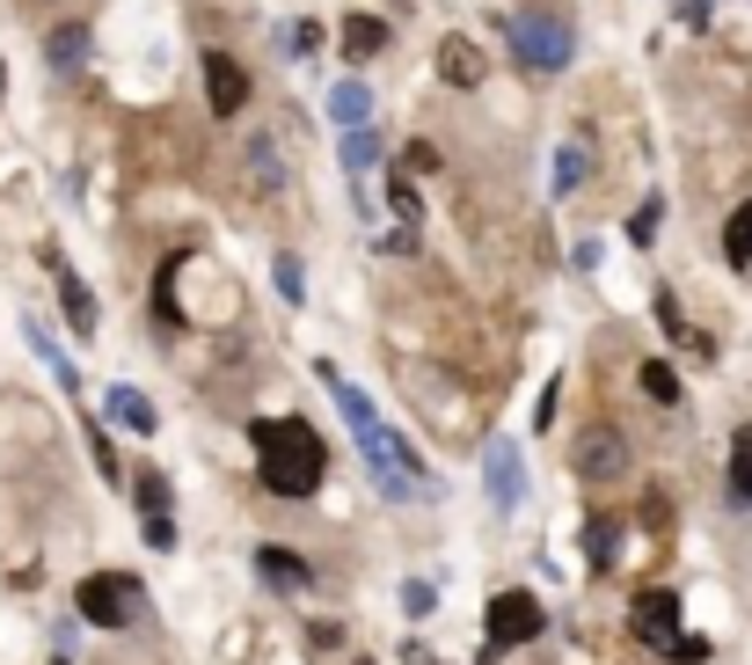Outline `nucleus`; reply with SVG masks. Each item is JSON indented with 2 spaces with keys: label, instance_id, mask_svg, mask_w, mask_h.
<instances>
[{
  "label": "nucleus",
  "instance_id": "obj_1",
  "mask_svg": "<svg viewBox=\"0 0 752 665\" xmlns=\"http://www.w3.org/2000/svg\"><path fill=\"white\" fill-rule=\"evenodd\" d=\"M248 446H256V475L271 497H307L322 483V468H329L322 432L299 417H256L248 424Z\"/></svg>",
  "mask_w": 752,
  "mask_h": 665
},
{
  "label": "nucleus",
  "instance_id": "obj_2",
  "mask_svg": "<svg viewBox=\"0 0 752 665\" xmlns=\"http://www.w3.org/2000/svg\"><path fill=\"white\" fill-rule=\"evenodd\" d=\"M322 381L336 387V410L350 417V432H358V454H366V468H373V483H380L387 497H417V483H424V468H417V454H409L403 439L380 424V410H373V395L358 381H344L336 366H322Z\"/></svg>",
  "mask_w": 752,
  "mask_h": 665
},
{
  "label": "nucleus",
  "instance_id": "obj_3",
  "mask_svg": "<svg viewBox=\"0 0 752 665\" xmlns=\"http://www.w3.org/2000/svg\"><path fill=\"white\" fill-rule=\"evenodd\" d=\"M570 52H578V30H570L556 8H526V16H511V59H519L526 73H562Z\"/></svg>",
  "mask_w": 752,
  "mask_h": 665
},
{
  "label": "nucleus",
  "instance_id": "obj_4",
  "mask_svg": "<svg viewBox=\"0 0 752 665\" xmlns=\"http://www.w3.org/2000/svg\"><path fill=\"white\" fill-rule=\"evenodd\" d=\"M73 607H81V622H95V629H124V622L140 614V585L118 578V571H95V578L73 585Z\"/></svg>",
  "mask_w": 752,
  "mask_h": 665
},
{
  "label": "nucleus",
  "instance_id": "obj_5",
  "mask_svg": "<svg viewBox=\"0 0 752 665\" xmlns=\"http://www.w3.org/2000/svg\"><path fill=\"white\" fill-rule=\"evenodd\" d=\"M533 636H541V599L533 593H497L490 599V651L533 644Z\"/></svg>",
  "mask_w": 752,
  "mask_h": 665
},
{
  "label": "nucleus",
  "instance_id": "obj_6",
  "mask_svg": "<svg viewBox=\"0 0 752 665\" xmlns=\"http://www.w3.org/2000/svg\"><path fill=\"white\" fill-rule=\"evenodd\" d=\"M629 629L643 636V644H658V651H665L672 636H680V593H672V585H650V593H636Z\"/></svg>",
  "mask_w": 752,
  "mask_h": 665
},
{
  "label": "nucleus",
  "instance_id": "obj_7",
  "mask_svg": "<svg viewBox=\"0 0 752 665\" xmlns=\"http://www.w3.org/2000/svg\"><path fill=\"white\" fill-rule=\"evenodd\" d=\"M621 468H629V439L613 432V424H585V439H578V475H585V483H613Z\"/></svg>",
  "mask_w": 752,
  "mask_h": 665
},
{
  "label": "nucleus",
  "instance_id": "obj_8",
  "mask_svg": "<svg viewBox=\"0 0 752 665\" xmlns=\"http://www.w3.org/2000/svg\"><path fill=\"white\" fill-rule=\"evenodd\" d=\"M205 103H212V118H242V103H248V73H242V59H227V52H212V59H205Z\"/></svg>",
  "mask_w": 752,
  "mask_h": 665
},
{
  "label": "nucleus",
  "instance_id": "obj_9",
  "mask_svg": "<svg viewBox=\"0 0 752 665\" xmlns=\"http://www.w3.org/2000/svg\"><path fill=\"white\" fill-rule=\"evenodd\" d=\"M256 571H263V585H278V593H307V585H315L307 556H293V548H256Z\"/></svg>",
  "mask_w": 752,
  "mask_h": 665
},
{
  "label": "nucleus",
  "instance_id": "obj_10",
  "mask_svg": "<svg viewBox=\"0 0 752 665\" xmlns=\"http://www.w3.org/2000/svg\"><path fill=\"white\" fill-rule=\"evenodd\" d=\"M438 73H446V81H454V88H482V73H490V59L475 52L468 37H446V44H438Z\"/></svg>",
  "mask_w": 752,
  "mask_h": 665
},
{
  "label": "nucleus",
  "instance_id": "obj_11",
  "mask_svg": "<svg viewBox=\"0 0 752 665\" xmlns=\"http://www.w3.org/2000/svg\"><path fill=\"white\" fill-rule=\"evenodd\" d=\"M103 410H110V424H124V432H140V439L161 424V417H154V403H146L140 387H124V381L110 387V403H103Z\"/></svg>",
  "mask_w": 752,
  "mask_h": 665
},
{
  "label": "nucleus",
  "instance_id": "obj_12",
  "mask_svg": "<svg viewBox=\"0 0 752 665\" xmlns=\"http://www.w3.org/2000/svg\"><path fill=\"white\" fill-rule=\"evenodd\" d=\"M490 497H497V505H519V446H511V439H497V446H490Z\"/></svg>",
  "mask_w": 752,
  "mask_h": 665
},
{
  "label": "nucleus",
  "instance_id": "obj_13",
  "mask_svg": "<svg viewBox=\"0 0 752 665\" xmlns=\"http://www.w3.org/2000/svg\"><path fill=\"white\" fill-rule=\"evenodd\" d=\"M336 37H344V52H350V59L387 52V22H380V16H344V30H336Z\"/></svg>",
  "mask_w": 752,
  "mask_h": 665
},
{
  "label": "nucleus",
  "instance_id": "obj_14",
  "mask_svg": "<svg viewBox=\"0 0 752 665\" xmlns=\"http://www.w3.org/2000/svg\"><path fill=\"white\" fill-rule=\"evenodd\" d=\"M329 118L344 124V132H350V124H373V95H366V81H336V88H329Z\"/></svg>",
  "mask_w": 752,
  "mask_h": 665
},
{
  "label": "nucleus",
  "instance_id": "obj_15",
  "mask_svg": "<svg viewBox=\"0 0 752 665\" xmlns=\"http://www.w3.org/2000/svg\"><path fill=\"white\" fill-rule=\"evenodd\" d=\"M59 308H67V322H73L81 336H95V293H88L73 271H59Z\"/></svg>",
  "mask_w": 752,
  "mask_h": 665
},
{
  "label": "nucleus",
  "instance_id": "obj_16",
  "mask_svg": "<svg viewBox=\"0 0 752 665\" xmlns=\"http://www.w3.org/2000/svg\"><path fill=\"white\" fill-rule=\"evenodd\" d=\"M248 183H256V191H278V183H285L278 140H248Z\"/></svg>",
  "mask_w": 752,
  "mask_h": 665
},
{
  "label": "nucleus",
  "instance_id": "obj_17",
  "mask_svg": "<svg viewBox=\"0 0 752 665\" xmlns=\"http://www.w3.org/2000/svg\"><path fill=\"white\" fill-rule=\"evenodd\" d=\"M731 497L752 505V424H738V439H731Z\"/></svg>",
  "mask_w": 752,
  "mask_h": 665
},
{
  "label": "nucleus",
  "instance_id": "obj_18",
  "mask_svg": "<svg viewBox=\"0 0 752 665\" xmlns=\"http://www.w3.org/2000/svg\"><path fill=\"white\" fill-rule=\"evenodd\" d=\"M22 336H30V344H37V359H44V366H52L59 381H67V395H81V373H73V359H59V344L44 336V322H22Z\"/></svg>",
  "mask_w": 752,
  "mask_h": 665
},
{
  "label": "nucleus",
  "instance_id": "obj_19",
  "mask_svg": "<svg viewBox=\"0 0 752 665\" xmlns=\"http://www.w3.org/2000/svg\"><path fill=\"white\" fill-rule=\"evenodd\" d=\"M373 161H380V132H373V124H350V132H344V169L366 175Z\"/></svg>",
  "mask_w": 752,
  "mask_h": 665
},
{
  "label": "nucleus",
  "instance_id": "obj_20",
  "mask_svg": "<svg viewBox=\"0 0 752 665\" xmlns=\"http://www.w3.org/2000/svg\"><path fill=\"white\" fill-rule=\"evenodd\" d=\"M81 59H88V30H81V22H67V30H52V67H59V73H73V67H81Z\"/></svg>",
  "mask_w": 752,
  "mask_h": 665
},
{
  "label": "nucleus",
  "instance_id": "obj_21",
  "mask_svg": "<svg viewBox=\"0 0 752 665\" xmlns=\"http://www.w3.org/2000/svg\"><path fill=\"white\" fill-rule=\"evenodd\" d=\"M643 395H650V403H680V373H672L665 366V359H643Z\"/></svg>",
  "mask_w": 752,
  "mask_h": 665
},
{
  "label": "nucleus",
  "instance_id": "obj_22",
  "mask_svg": "<svg viewBox=\"0 0 752 665\" xmlns=\"http://www.w3.org/2000/svg\"><path fill=\"white\" fill-rule=\"evenodd\" d=\"M585 556H592V571L613 563V512H592V526H585Z\"/></svg>",
  "mask_w": 752,
  "mask_h": 665
},
{
  "label": "nucleus",
  "instance_id": "obj_23",
  "mask_svg": "<svg viewBox=\"0 0 752 665\" xmlns=\"http://www.w3.org/2000/svg\"><path fill=\"white\" fill-rule=\"evenodd\" d=\"M723 256H731L738 271H745V263H752V205H738V220H731V228H723Z\"/></svg>",
  "mask_w": 752,
  "mask_h": 665
},
{
  "label": "nucleus",
  "instance_id": "obj_24",
  "mask_svg": "<svg viewBox=\"0 0 752 665\" xmlns=\"http://www.w3.org/2000/svg\"><path fill=\"white\" fill-rule=\"evenodd\" d=\"M132 491H140V512H146V520H169V483H161V475H140Z\"/></svg>",
  "mask_w": 752,
  "mask_h": 665
},
{
  "label": "nucleus",
  "instance_id": "obj_25",
  "mask_svg": "<svg viewBox=\"0 0 752 665\" xmlns=\"http://www.w3.org/2000/svg\"><path fill=\"white\" fill-rule=\"evenodd\" d=\"M658 220H665V205H658V198H643V205H636V220H629V242H658Z\"/></svg>",
  "mask_w": 752,
  "mask_h": 665
},
{
  "label": "nucleus",
  "instance_id": "obj_26",
  "mask_svg": "<svg viewBox=\"0 0 752 665\" xmlns=\"http://www.w3.org/2000/svg\"><path fill=\"white\" fill-rule=\"evenodd\" d=\"M585 183V147H562L556 154V191H578Z\"/></svg>",
  "mask_w": 752,
  "mask_h": 665
},
{
  "label": "nucleus",
  "instance_id": "obj_27",
  "mask_svg": "<svg viewBox=\"0 0 752 665\" xmlns=\"http://www.w3.org/2000/svg\"><path fill=\"white\" fill-rule=\"evenodd\" d=\"M387 198H395V212H403L409 228H417V220H424V205H417V183H409V169L395 175V183H387Z\"/></svg>",
  "mask_w": 752,
  "mask_h": 665
},
{
  "label": "nucleus",
  "instance_id": "obj_28",
  "mask_svg": "<svg viewBox=\"0 0 752 665\" xmlns=\"http://www.w3.org/2000/svg\"><path fill=\"white\" fill-rule=\"evenodd\" d=\"M278 293H285V300L307 293V271H299V256H278Z\"/></svg>",
  "mask_w": 752,
  "mask_h": 665
},
{
  "label": "nucleus",
  "instance_id": "obj_29",
  "mask_svg": "<svg viewBox=\"0 0 752 665\" xmlns=\"http://www.w3.org/2000/svg\"><path fill=\"white\" fill-rule=\"evenodd\" d=\"M665 658H672V665H701V658H709V644H701V636H672Z\"/></svg>",
  "mask_w": 752,
  "mask_h": 665
},
{
  "label": "nucleus",
  "instance_id": "obj_30",
  "mask_svg": "<svg viewBox=\"0 0 752 665\" xmlns=\"http://www.w3.org/2000/svg\"><path fill=\"white\" fill-rule=\"evenodd\" d=\"M403 169H417V175H424V169H438V147H431V140H409V154H403Z\"/></svg>",
  "mask_w": 752,
  "mask_h": 665
},
{
  "label": "nucleus",
  "instance_id": "obj_31",
  "mask_svg": "<svg viewBox=\"0 0 752 665\" xmlns=\"http://www.w3.org/2000/svg\"><path fill=\"white\" fill-rule=\"evenodd\" d=\"M431 599H438V593H431V585H417V578H409V585H403V607H409V614H431Z\"/></svg>",
  "mask_w": 752,
  "mask_h": 665
},
{
  "label": "nucleus",
  "instance_id": "obj_32",
  "mask_svg": "<svg viewBox=\"0 0 752 665\" xmlns=\"http://www.w3.org/2000/svg\"><path fill=\"white\" fill-rule=\"evenodd\" d=\"M0 88H8V67H0Z\"/></svg>",
  "mask_w": 752,
  "mask_h": 665
},
{
  "label": "nucleus",
  "instance_id": "obj_33",
  "mask_svg": "<svg viewBox=\"0 0 752 665\" xmlns=\"http://www.w3.org/2000/svg\"><path fill=\"white\" fill-rule=\"evenodd\" d=\"M358 665H366V658H358Z\"/></svg>",
  "mask_w": 752,
  "mask_h": 665
},
{
  "label": "nucleus",
  "instance_id": "obj_34",
  "mask_svg": "<svg viewBox=\"0 0 752 665\" xmlns=\"http://www.w3.org/2000/svg\"><path fill=\"white\" fill-rule=\"evenodd\" d=\"M59 665H67V658H59Z\"/></svg>",
  "mask_w": 752,
  "mask_h": 665
}]
</instances>
